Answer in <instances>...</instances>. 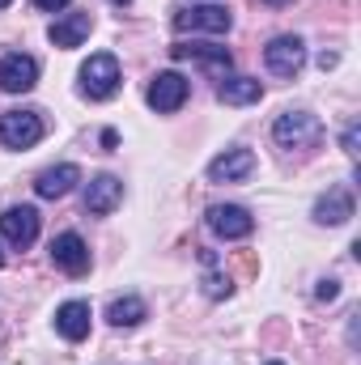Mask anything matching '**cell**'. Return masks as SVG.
<instances>
[{
  "instance_id": "6da1fadb",
  "label": "cell",
  "mask_w": 361,
  "mask_h": 365,
  "mask_svg": "<svg viewBox=\"0 0 361 365\" xmlns=\"http://www.w3.org/2000/svg\"><path fill=\"white\" fill-rule=\"evenodd\" d=\"M272 136L280 149H315L323 140V123L310 110H285V115H276Z\"/></svg>"
},
{
  "instance_id": "7a4b0ae2",
  "label": "cell",
  "mask_w": 361,
  "mask_h": 365,
  "mask_svg": "<svg viewBox=\"0 0 361 365\" xmlns=\"http://www.w3.org/2000/svg\"><path fill=\"white\" fill-rule=\"evenodd\" d=\"M119 60L111 56V51H98V56H90L86 64H81V93L86 98H93V102H106L111 93L119 90Z\"/></svg>"
},
{
  "instance_id": "3957f363",
  "label": "cell",
  "mask_w": 361,
  "mask_h": 365,
  "mask_svg": "<svg viewBox=\"0 0 361 365\" xmlns=\"http://www.w3.org/2000/svg\"><path fill=\"white\" fill-rule=\"evenodd\" d=\"M43 140V115L39 110H4L0 115V145L4 149H34Z\"/></svg>"
},
{
  "instance_id": "277c9868",
  "label": "cell",
  "mask_w": 361,
  "mask_h": 365,
  "mask_svg": "<svg viewBox=\"0 0 361 365\" xmlns=\"http://www.w3.org/2000/svg\"><path fill=\"white\" fill-rule=\"evenodd\" d=\"M204 221H208V230H213L217 238H225V242L251 238V230H255V217H251L243 204H208Z\"/></svg>"
},
{
  "instance_id": "5b68a950",
  "label": "cell",
  "mask_w": 361,
  "mask_h": 365,
  "mask_svg": "<svg viewBox=\"0 0 361 365\" xmlns=\"http://www.w3.org/2000/svg\"><path fill=\"white\" fill-rule=\"evenodd\" d=\"M0 238H4L9 247H17V251L34 247V242H39V208H30V204L4 208V212H0Z\"/></svg>"
},
{
  "instance_id": "8992f818",
  "label": "cell",
  "mask_w": 361,
  "mask_h": 365,
  "mask_svg": "<svg viewBox=\"0 0 361 365\" xmlns=\"http://www.w3.org/2000/svg\"><path fill=\"white\" fill-rule=\"evenodd\" d=\"M230 26H234V17H230V9H221V4H195V9H183L175 13V30L179 34H230Z\"/></svg>"
},
{
  "instance_id": "52a82bcc",
  "label": "cell",
  "mask_w": 361,
  "mask_h": 365,
  "mask_svg": "<svg viewBox=\"0 0 361 365\" xmlns=\"http://www.w3.org/2000/svg\"><path fill=\"white\" fill-rule=\"evenodd\" d=\"M264 64H268V73H276V77H298L302 64H306V43L298 34H276L268 47H264Z\"/></svg>"
},
{
  "instance_id": "ba28073f",
  "label": "cell",
  "mask_w": 361,
  "mask_h": 365,
  "mask_svg": "<svg viewBox=\"0 0 361 365\" xmlns=\"http://www.w3.org/2000/svg\"><path fill=\"white\" fill-rule=\"evenodd\" d=\"M187 93H191L187 77L171 68V73H158V77L149 81V93H145V98H149V106H153L158 115H175L183 102H187Z\"/></svg>"
},
{
  "instance_id": "9c48e42d",
  "label": "cell",
  "mask_w": 361,
  "mask_h": 365,
  "mask_svg": "<svg viewBox=\"0 0 361 365\" xmlns=\"http://www.w3.org/2000/svg\"><path fill=\"white\" fill-rule=\"evenodd\" d=\"M171 56H175V60H195V64H204L208 77H221V81H225L230 68H234V56H230L225 47H213V43H175Z\"/></svg>"
},
{
  "instance_id": "30bf717a",
  "label": "cell",
  "mask_w": 361,
  "mask_h": 365,
  "mask_svg": "<svg viewBox=\"0 0 361 365\" xmlns=\"http://www.w3.org/2000/svg\"><path fill=\"white\" fill-rule=\"evenodd\" d=\"M34 86H39V60L34 56L13 51L0 60V90L4 93H30Z\"/></svg>"
},
{
  "instance_id": "8fae6325",
  "label": "cell",
  "mask_w": 361,
  "mask_h": 365,
  "mask_svg": "<svg viewBox=\"0 0 361 365\" xmlns=\"http://www.w3.org/2000/svg\"><path fill=\"white\" fill-rule=\"evenodd\" d=\"M51 264L68 276H86L90 272V247H86V238L73 234V230L60 234V238L51 242Z\"/></svg>"
},
{
  "instance_id": "7c38bea8",
  "label": "cell",
  "mask_w": 361,
  "mask_h": 365,
  "mask_svg": "<svg viewBox=\"0 0 361 365\" xmlns=\"http://www.w3.org/2000/svg\"><path fill=\"white\" fill-rule=\"evenodd\" d=\"M255 170V153L251 149H225V153H217L213 162H208V179L213 182H243L247 175Z\"/></svg>"
},
{
  "instance_id": "4fadbf2b",
  "label": "cell",
  "mask_w": 361,
  "mask_h": 365,
  "mask_svg": "<svg viewBox=\"0 0 361 365\" xmlns=\"http://www.w3.org/2000/svg\"><path fill=\"white\" fill-rule=\"evenodd\" d=\"M119 200H123V182L115 179V175H98V179H90V187H86V212H93V217L115 212Z\"/></svg>"
},
{
  "instance_id": "5bb4252c",
  "label": "cell",
  "mask_w": 361,
  "mask_h": 365,
  "mask_svg": "<svg viewBox=\"0 0 361 365\" xmlns=\"http://www.w3.org/2000/svg\"><path fill=\"white\" fill-rule=\"evenodd\" d=\"M93 30V17L90 13H68V17H60V21H51V30H47V38L56 43V47H64V51H73V47H81L86 38H90Z\"/></svg>"
},
{
  "instance_id": "9a60e30c",
  "label": "cell",
  "mask_w": 361,
  "mask_h": 365,
  "mask_svg": "<svg viewBox=\"0 0 361 365\" xmlns=\"http://www.w3.org/2000/svg\"><path fill=\"white\" fill-rule=\"evenodd\" d=\"M353 217V191L349 187H332L327 195L315 200V221L319 225H345Z\"/></svg>"
},
{
  "instance_id": "2e32d148",
  "label": "cell",
  "mask_w": 361,
  "mask_h": 365,
  "mask_svg": "<svg viewBox=\"0 0 361 365\" xmlns=\"http://www.w3.org/2000/svg\"><path fill=\"white\" fill-rule=\"evenodd\" d=\"M77 182H81V170H77L73 162H60V166H51V170H43V175L34 179V191H39L43 200H60V195H68Z\"/></svg>"
},
{
  "instance_id": "e0dca14e",
  "label": "cell",
  "mask_w": 361,
  "mask_h": 365,
  "mask_svg": "<svg viewBox=\"0 0 361 365\" xmlns=\"http://www.w3.org/2000/svg\"><path fill=\"white\" fill-rule=\"evenodd\" d=\"M90 302H64L60 310H56V331L64 336V340H86L90 336Z\"/></svg>"
},
{
  "instance_id": "ac0fdd59",
  "label": "cell",
  "mask_w": 361,
  "mask_h": 365,
  "mask_svg": "<svg viewBox=\"0 0 361 365\" xmlns=\"http://www.w3.org/2000/svg\"><path fill=\"white\" fill-rule=\"evenodd\" d=\"M217 98H221L225 106H251V102L264 98V81H260V77H225V81L217 86Z\"/></svg>"
},
{
  "instance_id": "d6986e66",
  "label": "cell",
  "mask_w": 361,
  "mask_h": 365,
  "mask_svg": "<svg viewBox=\"0 0 361 365\" xmlns=\"http://www.w3.org/2000/svg\"><path fill=\"white\" fill-rule=\"evenodd\" d=\"M145 302L141 297H115L111 306H106V323H115V327H136V323H145Z\"/></svg>"
},
{
  "instance_id": "ffe728a7",
  "label": "cell",
  "mask_w": 361,
  "mask_h": 365,
  "mask_svg": "<svg viewBox=\"0 0 361 365\" xmlns=\"http://www.w3.org/2000/svg\"><path fill=\"white\" fill-rule=\"evenodd\" d=\"M200 284H204V293H208V297H230V293H234L230 276H217V272H208Z\"/></svg>"
},
{
  "instance_id": "44dd1931",
  "label": "cell",
  "mask_w": 361,
  "mask_h": 365,
  "mask_svg": "<svg viewBox=\"0 0 361 365\" xmlns=\"http://www.w3.org/2000/svg\"><path fill=\"white\" fill-rule=\"evenodd\" d=\"M315 297H319V302H336V297H340V280H319Z\"/></svg>"
},
{
  "instance_id": "7402d4cb",
  "label": "cell",
  "mask_w": 361,
  "mask_h": 365,
  "mask_svg": "<svg viewBox=\"0 0 361 365\" xmlns=\"http://www.w3.org/2000/svg\"><path fill=\"white\" fill-rule=\"evenodd\" d=\"M34 4H39V9H47V13H56V9H68L73 0H34Z\"/></svg>"
},
{
  "instance_id": "603a6c76",
  "label": "cell",
  "mask_w": 361,
  "mask_h": 365,
  "mask_svg": "<svg viewBox=\"0 0 361 365\" xmlns=\"http://www.w3.org/2000/svg\"><path fill=\"white\" fill-rule=\"evenodd\" d=\"M345 153H357V128L345 132Z\"/></svg>"
},
{
  "instance_id": "cb8c5ba5",
  "label": "cell",
  "mask_w": 361,
  "mask_h": 365,
  "mask_svg": "<svg viewBox=\"0 0 361 365\" xmlns=\"http://www.w3.org/2000/svg\"><path fill=\"white\" fill-rule=\"evenodd\" d=\"M102 145H106V149H115V145H119V132H111V128H106V132H102Z\"/></svg>"
},
{
  "instance_id": "d4e9b609",
  "label": "cell",
  "mask_w": 361,
  "mask_h": 365,
  "mask_svg": "<svg viewBox=\"0 0 361 365\" xmlns=\"http://www.w3.org/2000/svg\"><path fill=\"white\" fill-rule=\"evenodd\" d=\"M264 4H272V9H280V4H289V0H264Z\"/></svg>"
},
{
  "instance_id": "484cf974",
  "label": "cell",
  "mask_w": 361,
  "mask_h": 365,
  "mask_svg": "<svg viewBox=\"0 0 361 365\" xmlns=\"http://www.w3.org/2000/svg\"><path fill=\"white\" fill-rule=\"evenodd\" d=\"M111 4H132V0H111Z\"/></svg>"
},
{
  "instance_id": "4316f807",
  "label": "cell",
  "mask_w": 361,
  "mask_h": 365,
  "mask_svg": "<svg viewBox=\"0 0 361 365\" xmlns=\"http://www.w3.org/2000/svg\"><path fill=\"white\" fill-rule=\"evenodd\" d=\"M9 4H13V0H0V9H9Z\"/></svg>"
},
{
  "instance_id": "83f0119b",
  "label": "cell",
  "mask_w": 361,
  "mask_h": 365,
  "mask_svg": "<svg viewBox=\"0 0 361 365\" xmlns=\"http://www.w3.org/2000/svg\"><path fill=\"white\" fill-rule=\"evenodd\" d=\"M0 268H4V251H0Z\"/></svg>"
},
{
  "instance_id": "f1b7e54d",
  "label": "cell",
  "mask_w": 361,
  "mask_h": 365,
  "mask_svg": "<svg viewBox=\"0 0 361 365\" xmlns=\"http://www.w3.org/2000/svg\"><path fill=\"white\" fill-rule=\"evenodd\" d=\"M268 365H285V361H268Z\"/></svg>"
}]
</instances>
